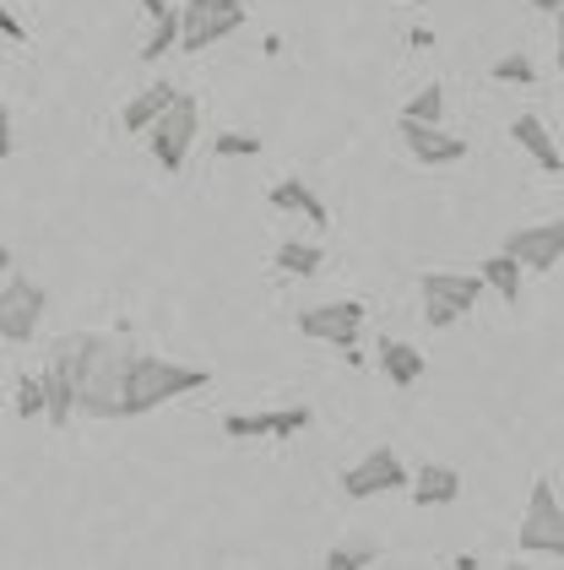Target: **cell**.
Segmentation results:
<instances>
[{"label": "cell", "instance_id": "1", "mask_svg": "<svg viewBox=\"0 0 564 570\" xmlns=\"http://www.w3.org/2000/svg\"><path fill=\"white\" fill-rule=\"evenodd\" d=\"M71 353V396H77V413L87 419H120V381H126L130 364V337L115 332H82V337H66Z\"/></svg>", "mask_w": 564, "mask_h": 570}, {"label": "cell", "instance_id": "2", "mask_svg": "<svg viewBox=\"0 0 564 570\" xmlns=\"http://www.w3.org/2000/svg\"><path fill=\"white\" fill-rule=\"evenodd\" d=\"M201 386H212V370H201V364H174V358H158V353H130L126 381H120V419H147L164 402L201 392Z\"/></svg>", "mask_w": 564, "mask_h": 570}, {"label": "cell", "instance_id": "3", "mask_svg": "<svg viewBox=\"0 0 564 570\" xmlns=\"http://www.w3.org/2000/svg\"><path fill=\"white\" fill-rule=\"evenodd\" d=\"M196 131H201L196 98H190V92H174L169 104H164V115L147 126V147H152V158H158L169 175H179L185 158H190V147H196Z\"/></svg>", "mask_w": 564, "mask_h": 570}, {"label": "cell", "instance_id": "4", "mask_svg": "<svg viewBox=\"0 0 564 570\" xmlns=\"http://www.w3.org/2000/svg\"><path fill=\"white\" fill-rule=\"evenodd\" d=\"M516 543H521V554H554V560H564V505H560V494H554V479L532 483Z\"/></svg>", "mask_w": 564, "mask_h": 570}, {"label": "cell", "instance_id": "5", "mask_svg": "<svg viewBox=\"0 0 564 570\" xmlns=\"http://www.w3.org/2000/svg\"><path fill=\"white\" fill-rule=\"evenodd\" d=\"M239 28H245V6L239 0H185V11H179V49L201 55L217 39L239 33Z\"/></svg>", "mask_w": 564, "mask_h": 570}, {"label": "cell", "instance_id": "6", "mask_svg": "<svg viewBox=\"0 0 564 570\" xmlns=\"http://www.w3.org/2000/svg\"><path fill=\"white\" fill-rule=\"evenodd\" d=\"M43 305H49L43 283L11 277V283L0 288V343H33V332H39V321H43Z\"/></svg>", "mask_w": 564, "mask_h": 570}, {"label": "cell", "instance_id": "7", "mask_svg": "<svg viewBox=\"0 0 564 570\" xmlns=\"http://www.w3.org/2000/svg\"><path fill=\"white\" fill-rule=\"evenodd\" d=\"M358 326H364V299H332V305H315L299 315L304 337L309 343H332V348H353Z\"/></svg>", "mask_w": 564, "mask_h": 570}, {"label": "cell", "instance_id": "8", "mask_svg": "<svg viewBox=\"0 0 564 570\" xmlns=\"http://www.w3.org/2000/svg\"><path fill=\"white\" fill-rule=\"evenodd\" d=\"M407 483V468H402V456L380 445V451H369L364 462H353L343 473V494L347 500H375V494H390V489H402Z\"/></svg>", "mask_w": 564, "mask_h": 570}, {"label": "cell", "instance_id": "9", "mask_svg": "<svg viewBox=\"0 0 564 570\" xmlns=\"http://www.w3.org/2000/svg\"><path fill=\"white\" fill-rule=\"evenodd\" d=\"M396 136H402L407 158H413V164H424V169H445V164H462V158H467V141H462V136H451V131H439V126L396 120Z\"/></svg>", "mask_w": 564, "mask_h": 570}, {"label": "cell", "instance_id": "10", "mask_svg": "<svg viewBox=\"0 0 564 570\" xmlns=\"http://www.w3.org/2000/svg\"><path fill=\"white\" fill-rule=\"evenodd\" d=\"M315 424L309 407H260V413H222L228 440H260V435H299Z\"/></svg>", "mask_w": 564, "mask_h": 570}, {"label": "cell", "instance_id": "11", "mask_svg": "<svg viewBox=\"0 0 564 570\" xmlns=\"http://www.w3.org/2000/svg\"><path fill=\"white\" fill-rule=\"evenodd\" d=\"M505 256H516L521 266H532V272H554L564 256V223H537V228H516L511 239H505Z\"/></svg>", "mask_w": 564, "mask_h": 570}, {"label": "cell", "instance_id": "12", "mask_svg": "<svg viewBox=\"0 0 564 570\" xmlns=\"http://www.w3.org/2000/svg\"><path fill=\"white\" fill-rule=\"evenodd\" d=\"M39 386H43V419H49L55 430H66V424L77 419V396H71V353H66V343L49 353Z\"/></svg>", "mask_w": 564, "mask_h": 570}, {"label": "cell", "instance_id": "13", "mask_svg": "<svg viewBox=\"0 0 564 570\" xmlns=\"http://www.w3.org/2000/svg\"><path fill=\"white\" fill-rule=\"evenodd\" d=\"M418 288H424V299H439L456 315H473L477 299H483V277H473V272H424Z\"/></svg>", "mask_w": 564, "mask_h": 570}, {"label": "cell", "instance_id": "14", "mask_svg": "<svg viewBox=\"0 0 564 570\" xmlns=\"http://www.w3.org/2000/svg\"><path fill=\"white\" fill-rule=\"evenodd\" d=\"M511 141H516L521 153L537 158L543 175H564V158H560V147H554V131H548L537 115H516V120H511Z\"/></svg>", "mask_w": 564, "mask_h": 570}, {"label": "cell", "instance_id": "15", "mask_svg": "<svg viewBox=\"0 0 564 570\" xmlns=\"http://www.w3.org/2000/svg\"><path fill=\"white\" fill-rule=\"evenodd\" d=\"M413 483V500L434 511V505H456L462 500V473L456 468H445V462H429V468H418V473H407Z\"/></svg>", "mask_w": 564, "mask_h": 570}, {"label": "cell", "instance_id": "16", "mask_svg": "<svg viewBox=\"0 0 564 570\" xmlns=\"http://www.w3.org/2000/svg\"><path fill=\"white\" fill-rule=\"evenodd\" d=\"M266 202H271L277 213H304V218L315 223V228H326V223H332V213H326V202H320V196H315V190H309V185H304L299 175L277 179V185L266 190Z\"/></svg>", "mask_w": 564, "mask_h": 570}, {"label": "cell", "instance_id": "17", "mask_svg": "<svg viewBox=\"0 0 564 570\" xmlns=\"http://www.w3.org/2000/svg\"><path fill=\"white\" fill-rule=\"evenodd\" d=\"M380 370H386V381L396 392H407V386H418L424 381V353L413 348V343H380Z\"/></svg>", "mask_w": 564, "mask_h": 570}, {"label": "cell", "instance_id": "18", "mask_svg": "<svg viewBox=\"0 0 564 570\" xmlns=\"http://www.w3.org/2000/svg\"><path fill=\"white\" fill-rule=\"evenodd\" d=\"M169 98H174V82H152L147 92H136V98L126 104L120 126H126V131H147V126L164 115V104H169Z\"/></svg>", "mask_w": 564, "mask_h": 570}, {"label": "cell", "instance_id": "19", "mask_svg": "<svg viewBox=\"0 0 564 570\" xmlns=\"http://www.w3.org/2000/svg\"><path fill=\"white\" fill-rule=\"evenodd\" d=\"M477 277H483V288H494L505 305H516L521 299V262L516 256H505V250H499V256H488Z\"/></svg>", "mask_w": 564, "mask_h": 570}, {"label": "cell", "instance_id": "20", "mask_svg": "<svg viewBox=\"0 0 564 570\" xmlns=\"http://www.w3.org/2000/svg\"><path fill=\"white\" fill-rule=\"evenodd\" d=\"M320 256H326L320 245H304V239H283L271 262H277V272H283V277H315V272H320Z\"/></svg>", "mask_w": 564, "mask_h": 570}, {"label": "cell", "instance_id": "21", "mask_svg": "<svg viewBox=\"0 0 564 570\" xmlns=\"http://www.w3.org/2000/svg\"><path fill=\"white\" fill-rule=\"evenodd\" d=\"M402 120H418V126H439L445 120V88L439 82H424V88L413 92L407 104H402Z\"/></svg>", "mask_w": 564, "mask_h": 570}, {"label": "cell", "instance_id": "22", "mask_svg": "<svg viewBox=\"0 0 564 570\" xmlns=\"http://www.w3.org/2000/svg\"><path fill=\"white\" fill-rule=\"evenodd\" d=\"M488 82H505V88H532L537 82V60L532 55H499L488 66Z\"/></svg>", "mask_w": 564, "mask_h": 570}, {"label": "cell", "instance_id": "23", "mask_svg": "<svg viewBox=\"0 0 564 570\" xmlns=\"http://www.w3.org/2000/svg\"><path fill=\"white\" fill-rule=\"evenodd\" d=\"M174 45H179V11L169 6L164 17H152V39L141 45V60H147V66H158V60H164Z\"/></svg>", "mask_w": 564, "mask_h": 570}, {"label": "cell", "instance_id": "24", "mask_svg": "<svg viewBox=\"0 0 564 570\" xmlns=\"http://www.w3.org/2000/svg\"><path fill=\"white\" fill-rule=\"evenodd\" d=\"M380 560V549L375 543H337V549H326V560L320 566L326 570H364Z\"/></svg>", "mask_w": 564, "mask_h": 570}, {"label": "cell", "instance_id": "25", "mask_svg": "<svg viewBox=\"0 0 564 570\" xmlns=\"http://www.w3.org/2000/svg\"><path fill=\"white\" fill-rule=\"evenodd\" d=\"M17 419H43V386H39V375H22V381H17Z\"/></svg>", "mask_w": 564, "mask_h": 570}, {"label": "cell", "instance_id": "26", "mask_svg": "<svg viewBox=\"0 0 564 570\" xmlns=\"http://www.w3.org/2000/svg\"><path fill=\"white\" fill-rule=\"evenodd\" d=\"M217 158H260V136L222 131L217 136Z\"/></svg>", "mask_w": 564, "mask_h": 570}, {"label": "cell", "instance_id": "27", "mask_svg": "<svg viewBox=\"0 0 564 570\" xmlns=\"http://www.w3.org/2000/svg\"><path fill=\"white\" fill-rule=\"evenodd\" d=\"M462 315L451 305H439V299H424V326H434V332H445V326H456Z\"/></svg>", "mask_w": 564, "mask_h": 570}, {"label": "cell", "instance_id": "28", "mask_svg": "<svg viewBox=\"0 0 564 570\" xmlns=\"http://www.w3.org/2000/svg\"><path fill=\"white\" fill-rule=\"evenodd\" d=\"M0 33H6L11 45H28V22H22V17L6 6V0H0Z\"/></svg>", "mask_w": 564, "mask_h": 570}, {"label": "cell", "instance_id": "29", "mask_svg": "<svg viewBox=\"0 0 564 570\" xmlns=\"http://www.w3.org/2000/svg\"><path fill=\"white\" fill-rule=\"evenodd\" d=\"M11 147H17V131H11V109L0 104V164L11 158Z\"/></svg>", "mask_w": 564, "mask_h": 570}, {"label": "cell", "instance_id": "30", "mask_svg": "<svg viewBox=\"0 0 564 570\" xmlns=\"http://www.w3.org/2000/svg\"><path fill=\"white\" fill-rule=\"evenodd\" d=\"M407 45H413V49H429L434 33H429V28H413V33H407Z\"/></svg>", "mask_w": 564, "mask_h": 570}, {"label": "cell", "instance_id": "31", "mask_svg": "<svg viewBox=\"0 0 564 570\" xmlns=\"http://www.w3.org/2000/svg\"><path fill=\"white\" fill-rule=\"evenodd\" d=\"M532 6H537L543 17H560V11H564V0H532Z\"/></svg>", "mask_w": 564, "mask_h": 570}, {"label": "cell", "instance_id": "32", "mask_svg": "<svg viewBox=\"0 0 564 570\" xmlns=\"http://www.w3.org/2000/svg\"><path fill=\"white\" fill-rule=\"evenodd\" d=\"M141 11H147V17H164V11H169V0H141Z\"/></svg>", "mask_w": 564, "mask_h": 570}, {"label": "cell", "instance_id": "33", "mask_svg": "<svg viewBox=\"0 0 564 570\" xmlns=\"http://www.w3.org/2000/svg\"><path fill=\"white\" fill-rule=\"evenodd\" d=\"M6 266H11V250H6V245H0V272H6Z\"/></svg>", "mask_w": 564, "mask_h": 570}]
</instances>
